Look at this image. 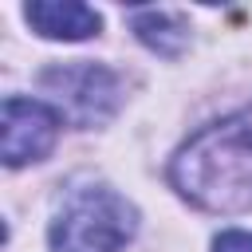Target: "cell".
<instances>
[{"instance_id": "obj_1", "label": "cell", "mask_w": 252, "mask_h": 252, "mask_svg": "<svg viewBox=\"0 0 252 252\" xmlns=\"http://www.w3.org/2000/svg\"><path fill=\"white\" fill-rule=\"evenodd\" d=\"M181 197L209 213L252 209V106L193 134L169 161Z\"/></svg>"}, {"instance_id": "obj_2", "label": "cell", "mask_w": 252, "mask_h": 252, "mask_svg": "<svg viewBox=\"0 0 252 252\" xmlns=\"http://www.w3.org/2000/svg\"><path fill=\"white\" fill-rule=\"evenodd\" d=\"M134 228L138 213L122 193L106 185H83L67 193L51 220V252H118Z\"/></svg>"}, {"instance_id": "obj_3", "label": "cell", "mask_w": 252, "mask_h": 252, "mask_svg": "<svg viewBox=\"0 0 252 252\" xmlns=\"http://www.w3.org/2000/svg\"><path fill=\"white\" fill-rule=\"evenodd\" d=\"M39 87L59 102V114H67L75 126H98L118 110L122 83L110 67L98 63H59L39 75Z\"/></svg>"}, {"instance_id": "obj_4", "label": "cell", "mask_w": 252, "mask_h": 252, "mask_svg": "<svg viewBox=\"0 0 252 252\" xmlns=\"http://www.w3.org/2000/svg\"><path fill=\"white\" fill-rule=\"evenodd\" d=\"M59 126H63V114L39 98H8L4 102V161L16 169V165H28V161H39L55 150V138H59Z\"/></svg>"}, {"instance_id": "obj_5", "label": "cell", "mask_w": 252, "mask_h": 252, "mask_svg": "<svg viewBox=\"0 0 252 252\" xmlns=\"http://www.w3.org/2000/svg\"><path fill=\"white\" fill-rule=\"evenodd\" d=\"M24 16L47 39H87L102 28L98 12L87 4H75V0H63V4L59 0H35L24 8Z\"/></svg>"}, {"instance_id": "obj_6", "label": "cell", "mask_w": 252, "mask_h": 252, "mask_svg": "<svg viewBox=\"0 0 252 252\" xmlns=\"http://www.w3.org/2000/svg\"><path fill=\"white\" fill-rule=\"evenodd\" d=\"M134 32H138V39H142L146 47H154L158 55H177V51L185 47V39H189L185 20H181L177 12H158V8L138 12V16H134Z\"/></svg>"}, {"instance_id": "obj_7", "label": "cell", "mask_w": 252, "mask_h": 252, "mask_svg": "<svg viewBox=\"0 0 252 252\" xmlns=\"http://www.w3.org/2000/svg\"><path fill=\"white\" fill-rule=\"evenodd\" d=\"M213 252H252V232H240V228H228L213 240Z\"/></svg>"}]
</instances>
